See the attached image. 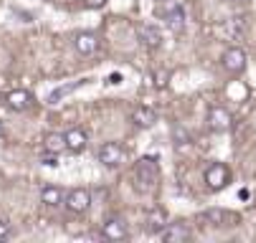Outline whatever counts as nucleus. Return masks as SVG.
<instances>
[{"instance_id": "f257e3e1", "label": "nucleus", "mask_w": 256, "mask_h": 243, "mask_svg": "<svg viewBox=\"0 0 256 243\" xmlns=\"http://www.w3.org/2000/svg\"><path fill=\"white\" fill-rule=\"evenodd\" d=\"M158 15L168 23V28L172 33H182V30H186L188 15H186V8H182L180 0H165V3H160Z\"/></svg>"}, {"instance_id": "f03ea898", "label": "nucleus", "mask_w": 256, "mask_h": 243, "mask_svg": "<svg viewBox=\"0 0 256 243\" xmlns=\"http://www.w3.org/2000/svg\"><path fill=\"white\" fill-rule=\"evenodd\" d=\"M134 178L140 183V190L144 188H155L158 180H160V167H158V160L155 157H142L134 167Z\"/></svg>"}, {"instance_id": "7ed1b4c3", "label": "nucleus", "mask_w": 256, "mask_h": 243, "mask_svg": "<svg viewBox=\"0 0 256 243\" xmlns=\"http://www.w3.org/2000/svg\"><path fill=\"white\" fill-rule=\"evenodd\" d=\"M203 180H206V188H208V190L218 193V190L228 188V183H231V170H228V165H224V162H210V165L206 167Z\"/></svg>"}, {"instance_id": "20e7f679", "label": "nucleus", "mask_w": 256, "mask_h": 243, "mask_svg": "<svg viewBox=\"0 0 256 243\" xmlns=\"http://www.w3.org/2000/svg\"><path fill=\"white\" fill-rule=\"evenodd\" d=\"M198 221L208 228H228L238 223V216L231 211H224V208H208V211L198 213Z\"/></svg>"}, {"instance_id": "39448f33", "label": "nucleus", "mask_w": 256, "mask_h": 243, "mask_svg": "<svg viewBox=\"0 0 256 243\" xmlns=\"http://www.w3.org/2000/svg\"><path fill=\"white\" fill-rule=\"evenodd\" d=\"M64 205H66V211L76 213V216L86 213L92 208V190L89 188H71L64 198Z\"/></svg>"}, {"instance_id": "423d86ee", "label": "nucleus", "mask_w": 256, "mask_h": 243, "mask_svg": "<svg viewBox=\"0 0 256 243\" xmlns=\"http://www.w3.org/2000/svg\"><path fill=\"white\" fill-rule=\"evenodd\" d=\"M124 157H127V152H124V147L120 145V142H104L99 150H96V160L104 165V167H120L122 162H124Z\"/></svg>"}, {"instance_id": "0eeeda50", "label": "nucleus", "mask_w": 256, "mask_h": 243, "mask_svg": "<svg viewBox=\"0 0 256 243\" xmlns=\"http://www.w3.org/2000/svg\"><path fill=\"white\" fill-rule=\"evenodd\" d=\"M137 41H140V46H144L148 51H158V48L162 46L165 36H162V30H160L158 25L142 23V25H137Z\"/></svg>"}, {"instance_id": "6e6552de", "label": "nucleus", "mask_w": 256, "mask_h": 243, "mask_svg": "<svg viewBox=\"0 0 256 243\" xmlns=\"http://www.w3.org/2000/svg\"><path fill=\"white\" fill-rule=\"evenodd\" d=\"M246 51L244 48H238V46H234V48H226V53L221 56V63H224V68L231 74V76H238V74H244L246 71Z\"/></svg>"}, {"instance_id": "1a4fd4ad", "label": "nucleus", "mask_w": 256, "mask_h": 243, "mask_svg": "<svg viewBox=\"0 0 256 243\" xmlns=\"http://www.w3.org/2000/svg\"><path fill=\"white\" fill-rule=\"evenodd\" d=\"M206 122H208V127L213 132L221 134V132H228L234 127V114L226 107H210L208 114H206Z\"/></svg>"}, {"instance_id": "9d476101", "label": "nucleus", "mask_w": 256, "mask_h": 243, "mask_svg": "<svg viewBox=\"0 0 256 243\" xmlns=\"http://www.w3.org/2000/svg\"><path fill=\"white\" fill-rule=\"evenodd\" d=\"M160 238L165 243H188L193 238V231L188 223H182V221H175V223H168L160 233Z\"/></svg>"}, {"instance_id": "9b49d317", "label": "nucleus", "mask_w": 256, "mask_h": 243, "mask_svg": "<svg viewBox=\"0 0 256 243\" xmlns=\"http://www.w3.org/2000/svg\"><path fill=\"white\" fill-rule=\"evenodd\" d=\"M102 236L106 241H127L130 231H127V223L120 216H106L104 223H102Z\"/></svg>"}, {"instance_id": "f8f14e48", "label": "nucleus", "mask_w": 256, "mask_h": 243, "mask_svg": "<svg viewBox=\"0 0 256 243\" xmlns=\"http://www.w3.org/2000/svg\"><path fill=\"white\" fill-rule=\"evenodd\" d=\"M6 104H8V109H13V112H28L36 104V99L26 89H13V91L6 94Z\"/></svg>"}, {"instance_id": "ddd939ff", "label": "nucleus", "mask_w": 256, "mask_h": 243, "mask_svg": "<svg viewBox=\"0 0 256 243\" xmlns=\"http://www.w3.org/2000/svg\"><path fill=\"white\" fill-rule=\"evenodd\" d=\"M74 48L82 53V56H94L99 51V38H96V33L92 30H82L74 36Z\"/></svg>"}, {"instance_id": "4468645a", "label": "nucleus", "mask_w": 256, "mask_h": 243, "mask_svg": "<svg viewBox=\"0 0 256 243\" xmlns=\"http://www.w3.org/2000/svg\"><path fill=\"white\" fill-rule=\"evenodd\" d=\"M86 145H89V132H86V129L74 127V129L66 132V150H68V152L79 155V152L86 150Z\"/></svg>"}, {"instance_id": "2eb2a0df", "label": "nucleus", "mask_w": 256, "mask_h": 243, "mask_svg": "<svg viewBox=\"0 0 256 243\" xmlns=\"http://www.w3.org/2000/svg\"><path fill=\"white\" fill-rule=\"evenodd\" d=\"M130 119H132L134 127L148 129V127H152V124L158 122V114H155V109H150V107H134L132 114H130Z\"/></svg>"}, {"instance_id": "dca6fc26", "label": "nucleus", "mask_w": 256, "mask_h": 243, "mask_svg": "<svg viewBox=\"0 0 256 243\" xmlns=\"http://www.w3.org/2000/svg\"><path fill=\"white\" fill-rule=\"evenodd\" d=\"M165 226H168V213L162 211V208H150L148 221H144V231L148 233H162Z\"/></svg>"}, {"instance_id": "f3484780", "label": "nucleus", "mask_w": 256, "mask_h": 243, "mask_svg": "<svg viewBox=\"0 0 256 243\" xmlns=\"http://www.w3.org/2000/svg\"><path fill=\"white\" fill-rule=\"evenodd\" d=\"M44 150L46 152H54V155H61L66 150V134L64 132H48V134H44Z\"/></svg>"}, {"instance_id": "a211bd4d", "label": "nucleus", "mask_w": 256, "mask_h": 243, "mask_svg": "<svg viewBox=\"0 0 256 243\" xmlns=\"http://www.w3.org/2000/svg\"><path fill=\"white\" fill-rule=\"evenodd\" d=\"M64 198H66V195H64V190H61L58 185H44V188H41V203L48 205V208L61 205Z\"/></svg>"}, {"instance_id": "6ab92c4d", "label": "nucleus", "mask_w": 256, "mask_h": 243, "mask_svg": "<svg viewBox=\"0 0 256 243\" xmlns=\"http://www.w3.org/2000/svg\"><path fill=\"white\" fill-rule=\"evenodd\" d=\"M92 79H79V81H71V84H66V86H58L51 96H48V104H58L64 96H68V94H74L79 86H84V84H89Z\"/></svg>"}, {"instance_id": "aec40b11", "label": "nucleus", "mask_w": 256, "mask_h": 243, "mask_svg": "<svg viewBox=\"0 0 256 243\" xmlns=\"http://www.w3.org/2000/svg\"><path fill=\"white\" fill-rule=\"evenodd\" d=\"M172 137H175V142H178V147H186V145L190 147V134H188L186 129H182L180 124H178V127L172 129Z\"/></svg>"}, {"instance_id": "412c9836", "label": "nucleus", "mask_w": 256, "mask_h": 243, "mask_svg": "<svg viewBox=\"0 0 256 243\" xmlns=\"http://www.w3.org/2000/svg\"><path fill=\"white\" fill-rule=\"evenodd\" d=\"M10 233H13V228H10V221H8V218H0V241L10 238Z\"/></svg>"}, {"instance_id": "4be33fe9", "label": "nucleus", "mask_w": 256, "mask_h": 243, "mask_svg": "<svg viewBox=\"0 0 256 243\" xmlns=\"http://www.w3.org/2000/svg\"><path fill=\"white\" fill-rule=\"evenodd\" d=\"M41 162H44V165H48V167H58V155H54V152H46Z\"/></svg>"}, {"instance_id": "5701e85b", "label": "nucleus", "mask_w": 256, "mask_h": 243, "mask_svg": "<svg viewBox=\"0 0 256 243\" xmlns=\"http://www.w3.org/2000/svg\"><path fill=\"white\" fill-rule=\"evenodd\" d=\"M165 84H168V74L165 71H158L155 74V89H165Z\"/></svg>"}, {"instance_id": "b1692460", "label": "nucleus", "mask_w": 256, "mask_h": 243, "mask_svg": "<svg viewBox=\"0 0 256 243\" xmlns=\"http://www.w3.org/2000/svg\"><path fill=\"white\" fill-rule=\"evenodd\" d=\"M84 5H86L89 10H99V8L106 5V0H84Z\"/></svg>"}, {"instance_id": "393cba45", "label": "nucleus", "mask_w": 256, "mask_h": 243, "mask_svg": "<svg viewBox=\"0 0 256 243\" xmlns=\"http://www.w3.org/2000/svg\"><path fill=\"white\" fill-rule=\"evenodd\" d=\"M3 137H6V124L0 122V140H3Z\"/></svg>"}, {"instance_id": "a878e982", "label": "nucleus", "mask_w": 256, "mask_h": 243, "mask_svg": "<svg viewBox=\"0 0 256 243\" xmlns=\"http://www.w3.org/2000/svg\"><path fill=\"white\" fill-rule=\"evenodd\" d=\"M155 3H165V0H155Z\"/></svg>"}, {"instance_id": "bb28decb", "label": "nucleus", "mask_w": 256, "mask_h": 243, "mask_svg": "<svg viewBox=\"0 0 256 243\" xmlns=\"http://www.w3.org/2000/svg\"><path fill=\"white\" fill-rule=\"evenodd\" d=\"M236 3H246V0H236Z\"/></svg>"}]
</instances>
